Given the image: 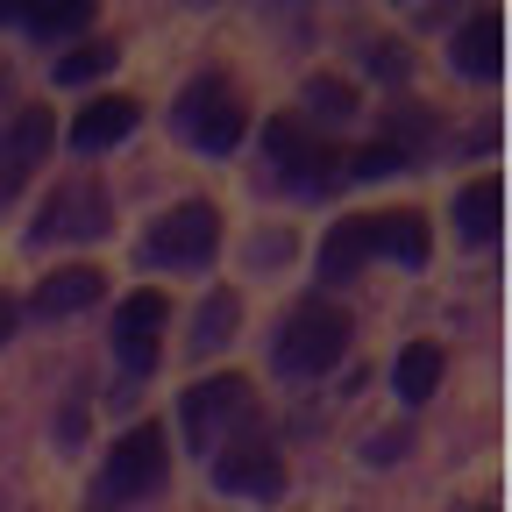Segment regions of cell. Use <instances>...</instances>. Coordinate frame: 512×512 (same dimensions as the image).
<instances>
[{
    "instance_id": "ac0fdd59",
    "label": "cell",
    "mask_w": 512,
    "mask_h": 512,
    "mask_svg": "<svg viewBox=\"0 0 512 512\" xmlns=\"http://www.w3.org/2000/svg\"><path fill=\"white\" fill-rule=\"evenodd\" d=\"M0 22H22L36 36H79L93 22V8H86V0H64V8H0Z\"/></svg>"
},
{
    "instance_id": "7a4b0ae2",
    "label": "cell",
    "mask_w": 512,
    "mask_h": 512,
    "mask_svg": "<svg viewBox=\"0 0 512 512\" xmlns=\"http://www.w3.org/2000/svg\"><path fill=\"white\" fill-rule=\"evenodd\" d=\"M342 349H349V313H342L335 299L292 306V313L278 320V342H271V356H278L285 377H320V370H335Z\"/></svg>"
},
{
    "instance_id": "e0dca14e",
    "label": "cell",
    "mask_w": 512,
    "mask_h": 512,
    "mask_svg": "<svg viewBox=\"0 0 512 512\" xmlns=\"http://www.w3.org/2000/svg\"><path fill=\"white\" fill-rule=\"evenodd\" d=\"M235 320H242V306H235V292H214L207 306H200V320H192V356H214L228 335H235Z\"/></svg>"
},
{
    "instance_id": "4fadbf2b",
    "label": "cell",
    "mask_w": 512,
    "mask_h": 512,
    "mask_svg": "<svg viewBox=\"0 0 512 512\" xmlns=\"http://www.w3.org/2000/svg\"><path fill=\"white\" fill-rule=\"evenodd\" d=\"M100 271L93 264H79V271H57V278H43L36 285V313H79V306H93L100 299Z\"/></svg>"
},
{
    "instance_id": "d6986e66",
    "label": "cell",
    "mask_w": 512,
    "mask_h": 512,
    "mask_svg": "<svg viewBox=\"0 0 512 512\" xmlns=\"http://www.w3.org/2000/svg\"><path fill=\"white\" fill-rule=\"evenodd\" d=\"M100 72H114V43H86L72 57H57V86H79V79H100Z\"/></svg>"
},
{
    "instance_id": "44dd1931",
    "label": "cell",
    "mask_w": 512,
    "mask_h": 512,
    "mask_svg": "<svg viewBox=\"0 0 512 512\" xmlns=\"http://www.w3.org/2000/svg\"><path fill=\"white\" fill-rule=\"evenodd\" d=\"M306 100L320 107V121H349V107H356V100H349V86H335V79H313V93H306Z\"/></svg>"
},
{
    "instance_id": "8fae6325",
    "label": "cell",
    "mask_w": 512,
    "mask_h": 512,
    "mask_svg": "<svg viewBox=\"0 0 512 512\" xmlns=\"http://www.w3.org/2000/svg\"><path fill=\"white\" fill-rule=\"evenodd\" d=\"M43 150H50V114H43V107H22L15 128L0 136V192H15V185L43 164Z\"/></svg>"
},
{
    "instance_id": "ffe728a7",
    "label": "cell",
    "mask_w": 512,
    "mask_h": 512,
    "mask_svg": "<svg viewBox=\"0 0 512 512\" xmlns=\"http://www.w3.org/2000/svg\"><path fill=\"white\" fill-rule=\"evenodd\" d=\"M392 171H406V150L399 143H377V150H363V157L342 164V178H392Z\"/></svg>"
},
{
    "instance_id": "3957f363",
    "label": "cell",
    "mask_w": 512,
    "mask_h": 512,
    "mask_svg": "<svg viewBox=\"0 0 512 512\" xmlns=\"http://www.w3.org/2000/svg\"><path fill=\"white\" fill-rule=\"evenodd\" d=\"M171 128L185 143H200V150H235L242 143V128H249V114H242V93L228 86V79H192L185 93H178V107H171Z\"/></svg>"
},
{
    "instance_id": "5b68a950",
    "label": "cell",
    "mask_w": 512,
    "mask_h": 512,
    "mask_svg": "<svg viewBox=\"0 0 512 512\" xmlns=\"http://www.w3.org/2000/svg\"><path fill=\"white\" fill-rule=\"evenodd\" d=\"M249 377H207V384H192L178 420H185V441L200 448V456H221V434L249 420Z\"/></svg>"
},
{
    "instance_id": "5bb4252c",
    "label": "cell",
    "mask_w": 512,
    "mask_h": 512,
    "mask_svg": "<svg viewBox=\"0 0 512 512\" xmlns=\"http://www.w3.org/2000/svg\"><path fill=\"white\" fill-rule=\"evenodd\" d=\"M392 377H399V399H434V384H441V342H406L399 349V363H392Z\"/></svg>"
},
{
    "instance_id": "9a60e30c",
    "label": "cell",
    "mask_w": 512,
    "mask_h": 512,
    "mask_svg": "<svg viewBox=\"0 0 512 512\" xmlns=\"http://www.w3.org/2000/svg\"><path fill=\"white\" fill-rule=\"evenodd\" d=\"M456 228L470 242H491L498 235V178H477V185L456 192Z\"/></svg>"
},
{
    "instance_id": "7c38bea8",
    "label": "cell",
    "mask_w": 512,
    "mask_h": 512,
    "mask_svg": "<svg viewBox=\"0 0 512 512\" xmlns=\"http://www.w3.org/2000/svg\"><path fill=\"white\" fill-rule=\"evenodd\" d=\"M136 100H93V107H79V121H72V150H114V143H128L136 136Z\"/></svg>"
},
{
    "instance_id": "6da1fadb",
    "label": "cell",
    "mask_w": 512,
    "mask_h": 512,
    "mask_svg": "<svg viewBox=\"0 0 512 512\" xmlns=\"http://www.w3.org/2000/svg\"><path fill=\"white\" fill-rule=\"evenodd\" d=\"M363 256H399V264H427V221L420 214H356L328 235L320 249V285H349Z\"/></svg>"
},
{
    "instance_id": "603a6c76",
    "label": "cell",
    "mask_w": 512,
    "mask_h": 512,
    "mask_svg": "<svg viewBox=\"0 0 512 512\" xmlns=\"http://www.w3.org/2000/svg\"><path fill=\"white\" fill-rule=\"evenodd\" d=\"M8 328H15V306H8V299H0V335H8Z\"/></svg>"
},
{
    "instance_id": "30bf717a",
    "label": "cell",
    "mask_w": 512,
    "mask_h": 512,
    "mask_svg": "<svg viewBox=\"0 0 512 512\" xmlns=\"http://www.w3.org/2000/svg\"><path fill=\"white\" fill-rule=\"evenodd\" d=\"M214 484L235 491V498H278L285 491V456L264 441H242L228 456H214Z\"/></svg>"
},
{
    "instance_id": "ba28073f",
    "label": "cell",
    "mask_w": 512,
    "mask_h": 512,
    "mask_svg": "<svg viewBox=\"0 0 512 512\" xmlns=\"http://www.w3.org/2000/svg\"><path fill=\"white\" fill-rule=\"evenodd\" d=\"M29 235H36V242H86V235H107L100 185H93V178H64L50 200H43V214H36Z\"/></svg>"
},
{
    "instance_id": "7402d4cb",
    "label": "cell",
    "mask_w": 512,
    "mask_h": 512,
    "mask_svg": "<svg viewBox=\"0 0 512 512\" xmlns=\"http://www.w3.org/2000/svg\"><path fill=\"white\" fill-rule=\"evenodd\" d=\"M370 64H377V72H384V79H406V50H377Z\"/></svg>"
},
{
    "instance_id": "8992f818",
    "label": "cell",
    "mask_w": 512,
    "mask_h": 512,
    "mask_svg": "<svg viewBox=\"0 0 512 512\" xmlns=\"http://www.w3.org/2000/svg\"><path fill=\"white\" fill-rule=\"evenodd\" d=\"M214 249H221V214H214L207 200H185V207H171V214L150 228V242H143V256H150V264H171V271H200Z\"/></svg>"
},
{
    "instance_id": "2e32d148",
    "label": "cell",
    "mask_w": 512,
    "mask_h": 512,
    "mask_svg": "<svg viewBox=\"0 0 512 512\" xmlns=\"http://www.w3.org/2000/svg\"><path fill=\"white\" fill-rule=\"evenodd\" d=\"M498 15H477L470 29H463V43H456V64H463V72L470 79H498Z\"/></svg>"
},
{
    "instance_id": "9c48e42d",
    "label": "cell",
    "mask_w": 512,
    "mask_h": 512,
    "mask_svg": "<svg viewBox=\"0 0 512 512\" xmlns=\"http://www.w3.org/2000/svg\"><path fill=\"white\" fill-rule=\"evenodd\" d=\"M157 328H164V292L121 299V313H114V363L143 377V370L157 363Z\"/></svg>"
},
{
    "instance_id": "277c9868",
    "label": "cell",
    "mask_w": 512,
    "mask_h": 512,
    "mask_svg": "<svg viewBox=\"0 0 512 512\" xmlns=\"http://www.w3.org/2000/svg\"><path fill=\"white\" fill-rule=\"evenodd\" d=\"M164 470H171V456H164V427H128V434L114 441V456L100 463V477H93V498H100V505H128V498L157 491Z\"/></svg>"
},
{
    "instance_id": "52a82bcc",
    "label": "cell",
    "mask_w": 512,
    "mask_h": 512,
    "mask_svg": "<svg viewBox=\"0 0 512 512\" xmlns=\"http://www.w3.org/2000/svg\"><path fill=\"white\" fill-rule=\"evenodd\" d=\"M264 150H271V164H278V178H285L292 192H328L335 171H342V157L320 143L306 121H292V114H278V121L264 128Z\"/></svg>"
}]
</instances>
